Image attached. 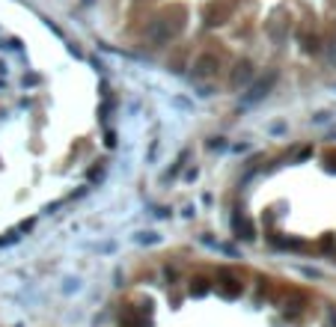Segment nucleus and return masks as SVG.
<instances>
[{
	"mask_svg": "<svg viewBox=\"0 0 336 327\" xmlns=\"http://www.w3.org/2000/svg\"><path fill=\"white\" fill-rule=\"evenodd\" d=\"M214 69H217V60H214L212 54H202L194 63V78H212Z\"/></svg>",
	"mask_w": 336,
	"mask_h": 327,
	"instance_id": "nucleus-1",
	"label": "nucleus"
},
{
	"mask_svg": "<svg viewBox=\"0 0 336 327\" xmlns=\"http://www.w3.org/2000/svg\"><path fill=\"white\" fill-rule=\"evenodd\" d=\"M250 81V69L244 66V69H238L235 74H232V86H238V84H247Z\"/></svg>",
	"mask_w": 336,
	"mask_h": 327,
	"instance_id": "nucleus-2",
	"label": "nucleus"
}]
</instances>
